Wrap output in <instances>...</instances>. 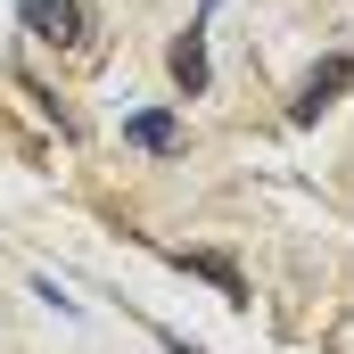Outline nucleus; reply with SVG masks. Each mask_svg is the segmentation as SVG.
I'll return each instance as SVG.
<instances>
[{
  "mask_svg": "<svg viewBox=\"0 0 354 354\" xmlns=\"http://www.w3.org/2000/svg\"><path fill=\"white\" fill-rule=\"evenodd\" d=\"M346 91H354V50H338V58H322V66L297 83V107H288V115H297V124H313V115H322V107H338Z\"/></svg>",
  "mask_w": 354,
  "mask_h": 354,
  "instance_id": "obj_1",
  "label": "nucleus"
},
{
  "mask_svg": "<svg viewBox=\"0 0 354 354\" xmlns=\"http://www.w3.org/2000/svg\"><path fill=\"white\" fill-rule=\"evenodd\" d=\"M17 17H25V33L50 41V50H75V41H83V0H17Z\"/></svg>",
  "mask_w": 354,
  "mask_h": 354,
  "instance_id": "obj_2",
  "label": "nucleus"
},
{
  "mask_svg": "<svg viewBox=\"0 0 354 354\" xmlns=\"http://www.w3.org/2000/svg\"><path fill=\"white\" fill-rule=\"evenodd\" d=\"M124 140H132V149H149V157H181V140H189V132H181L165 107H140V115H124Z\"/></svg>",
  "mask_w": 354,
  "mask_h": 354,
  "instance_id": "obj_3",
  "label": "nucleus"
},
{
  "mask_svg": "<svg viewBox=\"0 0 354 354\" xmlns=\"http://www.w3.org/2000/svg\"><path fill=\"white\" fill-rule=\"evenodd\" d=\"M165 66H174V83L198 99L206 91V25H189V33H174V50H165Z\"/></svg>",
  "mask_w": 354,
  "mask_h": 354,
  "instance_id": "obj_4",
  "label": "nucleus"
}]
</instances>
